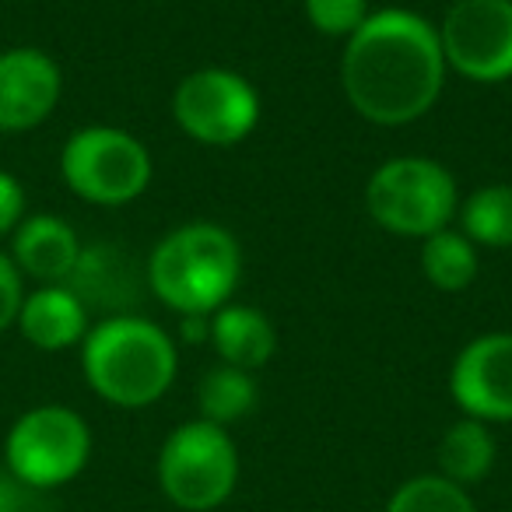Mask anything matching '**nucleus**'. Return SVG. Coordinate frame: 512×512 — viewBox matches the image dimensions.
<instances>
[{
  "mask_svg": "<svg viewBox=\"0 0 512 512\" xmlns=\"http://www.w3.org/2000/svg\"><path fill=\"white\" fill-rule=\"evenodd\" d=\"M64 95V71L39 46L0 50V134H25L53 116Z\"/></svg>",
  "mask_w": 512,
  "mask_h": 512,
  "instance_id": "obj_11",
  "label": "nucleus"
},
{
  "mask_svg": "<svg viewBox=\"0 0 512 512\" xmlns=\"http://www.w3.org/2000/svg\"><path fill=\"white\" fill-rule=\"evenodd\" d=\"M386 512H477V505L467 488L442 474H418L393 491Z\"/></svg>",
  "mask_w": 512,
  "mask_h": 512,
  "instance_id": "obj_20",
  "label": "nucleus"
},
{
  "mask_svg": "<svg viewBox=\"0 0 512 512\" xmlns=\"http://www.w3.org/2000/svg\"><path fill=\"white\" fill-rule=\"evenodd\" d=\"M446 67L474 85L512 78V0H453L439 25Z\"/></svg>",
  "mask_w": 512,
  "mask_h": 512,
  "instance_id": "obj_9",
  "label": "nucleus"
},
{
  "mask_svg": "<svg viewBox=\"0 0 512 512\" xmlns=\"http://www.w3.org/2000/svg\"><path fill=\"white\" fill-rule=\"evenodd\" d=\"M172 116L190 141L207 148H232L260 123V95L228 67H200L179 81Z\"/></svg>",
  "mask_w": 512,
  "mask_h": 512,
  "instance_id": "obj_8",
  "label": "nucleus"
},
{
  "mask_svg": "<svg viewBox=\"0 0 512 512\" xmlns=\"http://www.w3.org/2000/svg\"><path fill=\"white\" fill-rule=\"evenodd\" d=\"M477 271H481V256L477 246L456 228H442V232L421 239V274L428 285L439 292H463L474 285Z\"/></svg>",
  "mask_w": 512,
  "mask_h": 512,
  "instance_id": "obj_18",
  "label": "nucleus"
},
{
  "mask_svg": "<svg viewBox=\"0 0 512 512\" xmlns=\"http://www.w3.org/2000/svg\"><path fill=\"white\" fill-rule=\"evenodd\" d=\"M365 211L383 232L428 239L460 211L453 172L425 155L386 158L365 183Z\"/></svg>",
  "mask_w": 512,
  "mask_h": 512,
  "instance_id": "obj_4",
  "label": "nucleus"
},
{
  "mask_svg": "<svg viewBox=\"0 0 512 512\" xmlns=\"http://www.w3.org/2000/svg\"><path fill=\"white\" fill-rule=\"evenodd\" d=\"M8 256L39 285H64L81 256V239L60 214H25L22 225L11 232Z\"/></svg>",
  "mask_w": 512,
  "mask_h": 512,
  "instance_id": "obj_13",
  "label": "nucleus"
},
{
  "mask_svg": "<svg viewBox=\"0 0 512 512\" xmlns=\"http://www.w3.org/2000/svg\"><path fill=\"white\" fill-rule=\"evenodd\" d=\"M446 57L428 18L407 8L372 11L344 39L341 88L351 109L376 127H407L439 102Z\"/></svg>",
  "mask_w": 512,
  "mask_h": 512,
  "instance_id": "obj_1",
  "label": "nucleus"
},
{
  "mask_svg": "<svg viewBox=\"0 0 512 512\" xmlns=\"http://www.w3.org/2000/svg\"><path fill=\"white\" fill-rule=\"evenodd\" d=\"M81 372L95 397L123 411H141L158 404L176 383V341L137 313L106 316L81 341Z\"/></svg>",
  "mask_w": 512,
  "mask_h": 512,
  "instance_id": "obj_2",
  "label": "nucleus"
},
{
  "mask_svg": "<svg viewBox=\"0 0 512 512\" xmlns=\"http://www.w3.org/2000/svg\"><path fill=\"white\" fill-rule=\"evenodd\" d=\"M369 15V0H306L309 25L330 39H351Z\"/></svg>",
  "mask_w": 512,
  "mask_h": 512,
  "instance_id": "obj_21",
  "label": "nucleus"
},
{
  "mask_svg": "<svg viewBox=\"0 0 512 512\" xmlns=\"http://www.w3.org/2000/svg\"><path fill=\"white\" fill-rule=\"evenodd\" d=\"M460 232L474 246L509 249L512 246V183H491L474 190L460 204Z\"/></svg>",
  "mask_w": 512,
  "mask_h": 512,
  "instance_id": "obj_19",
  "label": "nucleus"
},
{
  "mask_svg": "<svg viewBox=\"0 0 512 512\" xmlns=\"http://www.w3.org/2000/svg\"><path fill=\"white\" fill-rule=\"evenodd\" d=\"M25 302V278L8 256V249H0V334H8L18 323V309Z\"/></svg>",
  "mask_w": 512,
  "mask_h": 512,
  "instance_id": "obj_22",
  "label": "nucleus"
},
{
  "mask_svg": "<svg viewBox=\"0 0 512 512\" xmlns=\"http://www.w3.org/2000/svg\"><path fill=\"white\" fill-rule=\"evenodd\" d=\"M179 327H183V341L186 344H207L211 341V316L193 313V316H179Z\"/></svg>",
  "mask_w": 512,
  "mask_h": 512,
  "instance_id": "obj_24",
  "label": "nucleus"
},
{
  "mask_svg": "<svg viewBox=\"0 0 512 512\" xmlns=\"http://www.w3.org/2000/svg\"><path fill=\"white\" fill-rule=\"evenodd\" d=\"M239 484V449L228 428L204 418L172 428L158 449V488L176 509L211 512Z\"/></svg>",
  "mask_w": 512,
  "mask_h": 512,
  "instance_id": "obj_6",
  "label": "nucleus"
},
{
  "mask_svg": "<svg viewBox=\"0 0 512 512\" xmlns=\"http://www.w3.org/2000/svg\"><path fill=\"white\" fill-rule=\"evenodd\" d=\"M141 271H137L134 256L120 242H92L81 246L78 264H74L71 278L64 281L85 309H99L106 316H123L137 306L141 299Z\"/></svg>",
  "mask_w": 512,
  "mask_h": 512,
  "instance_id": "obj_12",
  "label": "nucleus"
},
{
  "mask_svg": "<svg viewBox=\"0 0 512 512\" xmlns=\"http://www.w3.org/2000/svg\"><path fill=\"white\" fill-rule=\"evenodd\" d=\"M144 278H148L151 295L176 316H211L228 306L239 288V239L214 221L179 225L151 249Z\"/></svg>",
  "mask_w": 512,
  "mask_h": 512,
  "instance_id": "obj_3",
  "label": "nucleus"
},
{
  "mask_svg": "<svg viewBox=\"0 0 512 512\" xmlns=\"http://www.w3.org/2000/svg\"><path fill=\"white\" fill-rule=\"evenodd\" d=\"M25 218V186L18 183V176L0 169V239H11L18 225Z\"/></svg>",
  "mask_w": 512,
  "mask_h": 512,
  "instance_id": "obj_23",
  "label": "nucleus"
},
{
  "mask_svg": "<svg viewBox=\"0 0 512 512\" xmlns=\"http://www.w3.org/2000/svg\"><path fill=\"white\" fill-rule=\"evenodd\" d=\"M435 456H439V470L435 474H442L446 481L470 491L495 470L498 446H495V435H491V425H484L477 418H456L442 432L439 453Z\"/></svg>",
  "mask_w": 512,
  "mask_h": 512,
  "instance_id": "obj_16",
  "label": "nucleus"
},
{
  "mask_svg": "<svg viewBox=\"0 0 512 512\" xmlns=\"http://www.w3.org/2000/svg\"><path fill=\"white\" fill-rule=\"evenodd\" d=\"M256 400H260V390H256L253 372L225 362L207 369L197 383V414L218 428L239 425L242 418H249L256 411Z\"/></svg>",
  "mask_w": 512,
  "mask_h": 512,
  "instance_id": "obj_17",
  "label": "nucleus"
},
{
  "mask_svg": "<svg viewBox=\"0 0 512 512\" xmlns=\"http://www.w3.org/2000/svg\"><path fill=\"white\" fill-rule=\"evenodd\" d=\"M67 190L95 207L134 204L151 183V151L123 127H81L60 151Z\"/></svg>",
  "mask_w": 512,
  "mask_h": 512,
  "instance_id": "obj_7",
  "label": "nucleus"
},
{
  "mask_svg": "<svg viewBox=\"0 0 512 512\" xmlns=\"http://www.w3.org/2000/svg\"><path fill=\"white\" fill-rule=\"evenodd\" d=\"M211 348L218 358L235 369L256 372L264 369L278 351V334L274 323L253 306H221L211 313Z\"/></svg>",
  "mask_w": 512,
  "mask_h": 512,
  "instance_id": "obj_15",
  "label": "nucleus"
},
{
  "mask_svg": "<svg viewBox=\"0 0 512 512\" xmlns=\"http://www.w3.org/2000/svg\"><path fill=\"white\" fill-rule=\"evenodd\" d=\"M449 397L463 418L484 425L512 421V330L481 334L460 348L449 369Z\"/></svg>",
  "mask_w": 512,
  "mask_h": 512,
  "instance_id": "obj_10",
  "label": "nucleus"
},
{
  "mask_svg": "<svg viewBox=\"0 0 512 512\" xmlns=\"http://www.w3.org/2000/svg\"><path fill=\"white\" fill-rule=\"evenodd\" d=\"M88 460H92V428L67 404L29 407L18 414L4 439V470L39 495L81 477Z\"/></svg>",
  "mask_w": 512,
  "mask_h": 512,
  "instance_id": "obj_5",
  "label": "nucleus"
},
{
  "mask_svg": "<svg viewBox=\"0 0 512 512\" xmlns=\"http://www.w3.org/2000/svg\"><path fill=\"white\" fill-rule=\"evenodd\" d=\"M15 327L32 348L67 351L85 341L92 320H88L85 302L67 285H39L36 292H25Z\"/></svg>",
  "mask_w": 512,
  "mask_h": 512,
  "instance_id": "obj_14",
  "label": "nucleus"
}]
</instances>
